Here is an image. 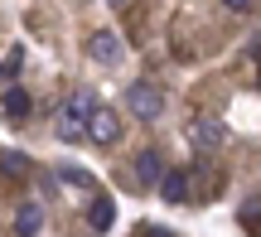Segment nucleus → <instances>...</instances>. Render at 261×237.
<instances>
[{
  "label": "nucleus",
  "instance_id": "nucleus-7",
  "mask_svg": "<svg viewBox=\"0 0 261 237\" xmlns=\"http://www.w3.org/2000/svg\"><path fill=\"white\" fill-rule=\"evenodd\" d=\"M39 228H44V208L39 203H19L15 208V232L19 237H39Z\"/></svg>",
  "mask_w": 261,
  "mask_h": 237
},
{
  "label": "nucleus",
  "instance_id": "nucleus-8",
  "mask_svg": "<svg viewBox=\"0 0 261 237\" xmlns=\"http://www.w3.org/2000/svg\"><path fill=\"white\" fill-rule=\"evenodd\" d=\"M160 174H165V160H160V150H145L136 160V179L140 184H160Z\"/></svg>",
  "mask_w": 261,
  "mask_h": 237
},
{
  "label": "nucleus",
  "instance_id": "nucleus-4",
  "mask_svg": "<svg viewBox=\"0 0 261 237\" xmlns=\"http://www.w3.org/2000/svg\"><path fill=\"white\" fill-rule=\"evenodd\" d=\"M87 141L116 145V141H121V116H116L112 107H92V116H87Z\"/></svg>",
  "mask_w": 261,
  "mask_h": 237
},
{
  "label": "nucleus",
  "instance_id": "nucleus-10",
  "mask_svg": "<svg viewBox=\"0 0 261 237\" xmlns=\"http://www.w3.org/2000/svg\"><path fill=\"white\" fill-rule=\"evenodd\" d=\"M87 218H92V228H97V232H102V228H112V223H116V203L102 194V199L92 203V213H87Z\"/></svg>",
  "mask_w": 261,
  "mask_h": 237
},
{
  "label": "nucleus",
  "instance_id": "nucleus-5",
  "mask_svg": "<svg viewBox=\"0 0 261 237\" xmlns=\"http://www.w3.org/2000/svg\"><path fill=\"white\" fill-rule=\"evenodd\" d=\"M223 141H227V126L223 121H194V150L198 155L223 150Z\"/></svg>",
  "mask_w": 261,
  "mask_h": 237
},
{
  "label": "nucleus",
  "instance_id": "nucleus-12",
  "mask_svg": "<svg viewBox=\"0 0 261 237\" xmlns=\"http://www.w3.org/2000/svg\"><path fill=\"white\" fill-rule=\"evenodd\" d=\"M24 170H29V160L19 150H0V174H5V179H19Z\"/></svg>",
  "mask_w": 261,
  "mask_h": 237
},
{
  "label": "nucleus",
  "instance_id": "nucleus-11",
  "mask_svg": "<svg viewBox=\"0 0 261 237\" xmlns=\"http://www.w3.org/2000/svg\"><path fill=\"white\" fill-rule=\"evenodd\" d=\"M58 179L63 184H77V189H87V184H92V170H87V165H58Z\"/></svg>",
  "mask_w": 261,
  "mask_h": 237
},
{
  "label": "nucleus",
  "instance_id": "nucleus-14",
  "mask_svg": "<svg viewBox=\"0 0 261 237\" xmlns=\"http://www.w3.org/2000/svg\"><path fill=\"white\" fill-rule=\"evenodd\" d=\"M112 5H126V0H112Z\"/></svg>",
  "mask_w": 261,
  "mask_h": 237
},
{
  "label": "nucleus",
  "instance_id": "nucleus-13",
  "mask_svg": "<svg viewBox=\"0 0 261 237\" xmlns=\"http://www.w3.org/2000/svg\"><path fill=\"white\" fill-rule=\"evenodd\" d=\"M223 5H227V10H247L252 0H223Z\"/></svg>",
  "mask_w": 261,
  "mask_h": 237
},
{
  "label": "nucleus",
  "instance_id": "nucleus-6",
  "mask_svg": "<svg viewBox=\"0 0 261 237\" xmlns=\"http://www.w3.org/2000/svg\"><path fill=\"white\" fill-rule=\"evenodd\" d=\"M160 194H165V203H184L189 199V174L184 170H165L160 174Z\"/></svg>",
  "mask_w": 261,
  "mask_h": 237
},
{
  "label": "nucleus",
  "instance_id": "nucleus-1",
  "mask_svg": "<svg viewBox=\"0 0 261 237\" xmlns=\"http://www.w3.org/2000/svg\"><path fill=\"white\" fill-rule=\"evenodd\" d=\"M92 92H73L63 107H58V116H54V136L63 145H73V141H87V116H92Z\"/></svg>",
  "mask_w": 261,
  "mask_h": 237
},
{
  "label": "nucleus",
  "instance_id": "nucleus-9",
  "mask_svg": "<svg viewBox=\"0 0 261 237\" xmlns=\"http://www.w3.org/2000/svg\"><path fill=\"white\" fill-rule=\"evenodd\" d=\"M0 112H5L10 121H24V116H29V92H19V87H10V92L0 97Z\"/></svg>",
  "mask_w": 261,
  "mask_h": 237
},
{
  "label": "nucleus",
  "instance_id": "nucleus-2",
  "mask_svg": "<svg viewBox=\"0 0 261 237\" xmlns=\"http://www.w3.org/2000/svg\"><path fill=\"white\" fill-rule=\"evenodd\" d=\"M87 58H92V63H102V68H116V63L126 58L121 34H112V29H97V34H87Z\"/></svg>",
  "mask_w": 261,
  "mask_h": 237
},
{
  "label": "nucleus",
  "instance_id": "nucleus-3",
  "mask_svg": "<svg viewBox=\"0 0 261 237\" xmlns=\"http://www.w3.org/2000/svg\"><path fill=\"white\" fill-rule=\"evenodd\" d=\"M126 107L140 116V121H155V116L165 112V97H160V87H150V83H130L126 87Z\"/></svg>",
  "mask_w": 261,
  "mask_h": 237
}]
</instances>
